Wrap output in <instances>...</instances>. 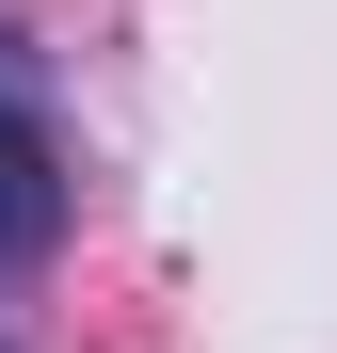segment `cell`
<instances>
[{
  "mask_svg": "<svg viewBox=\"0 0 337 353\" xmlns=\"http://www.w3.org/2000/svg\"><path fill=\"white\" fill-rule=\"evenodd\" d=\"M48 241H65V161H48V112L17 97V65H0V273H32Z\"/></svg>",
  "mask_w": 337,
  "mask_h": 353,
  "instance_id": "cell-1",
  "label": "cell"
}]
</instances>
